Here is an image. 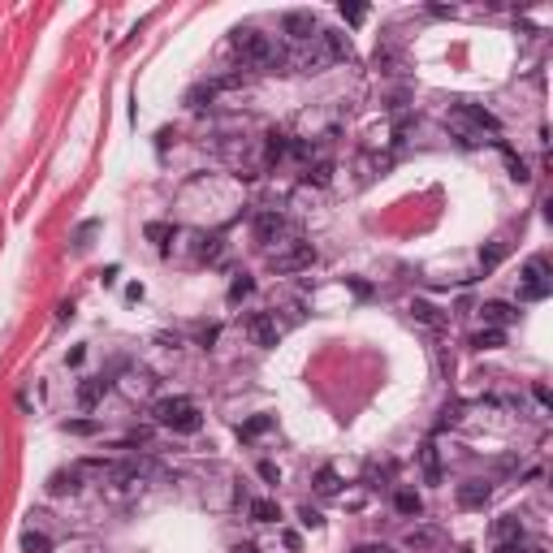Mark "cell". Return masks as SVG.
I'll list each match as a JSON object with an SVG mask.
<instances>
[{
	"mask_svg": "<svg viewBox=\"0 0 553 553\" xmlns=\"http://www.w3.org/2000/svg\"><path fill=\"white\" fill-rule=\"evenodd\" d=\"M65 432H74V437H87V432H95V420H74V424H65Z\"/></svg>",
	"mask_w": 553,
	"mask_h": 553,
	"instance_id": "f1b7e54d",
	"label": "cell"
},
{
	"mask_svg": "<svg viewBox=\"0 0 553 553\" xmlns=\"http://www.w3.org/2000/svg\"><path fill=\"white\" fill-rule=\"evenodd\" d=\"M337 489H341L337 471H333V467H320V471H316V493H320V497H333Z\"/></svg>",
	"mask_w": 553,
	"mask_h": 553,
	"instance_id": "ffe728a7",
	"label": "cell"
},
{
	"mask_svg": "<svg viewBox=\"0 0 553 553\" xmlns=\"http://www.w3.org/2000/svg\"><path fill=\"white\" fill-rule=\"evenodd\" d=\"M260 475H264L268 484H281V467H276V463H268V458L260 463Z\"/></svg>",
	"mask_w": 553,
	"mask_h": 553,
	"instance_id": "83f0119b",
	"label": "cell"
},
{
	"mask_svg": "<svg viewBox=\"0 0 553 553\" xmlns=\"http://www.w3.org/2000/svg\"><path fill=\"white\" fill-rule=\"evenodd\" d=\"M502 152H506V164H510V178H514V182H528V178H532V173H528V164L518 160L510 147H502Z\"/></svg>",
	"mask_w": 553,
	"mask_h": 553,
	"instance_id": "484cf974",
	"label": "cell"
},
{
	"mask_svg": "<svg viewBox=\"0 0 553 553\" xmlns=\"http://www.w3.org/2000/svg\"><path fill=\"white\" fill-rule=\"evenodd\" d=\"M95 229H99V221H83V225H78V233H74V251H87V247H91L87 238H91Z\"/></svg>",
	"mask_w": 553,
	"mask_h": 553,
	"instance_id": "4316f807",
	"label": "cell"
},
{
	"mask_svg": "<svg viewBox=\"0 0 553 553\" xmlns=\"http://www.w3.org/2000/svg\"><path fill=\"white\" fill-rule=\"evenodd\" d=\"M247 333H251L255 346H276V341H281V324H276V316H268V311L247 316Z\"/></svg>",
	"mask_w": 553,
	"mask_h": 553,
	"instance_id": "52a82bcc",
	"label": "cell"
},
{
	"mask_svg": "<svg viewBox=\"0 0 553 553\" xmlns=\"http://www.w3.org/2000/svg\"><path fill=\"white\" fill-rule=\"evenodd\" d=\"M480 316L489 320L493 329H502V333H506V324H514V320H518V311H514L510 303H484V307H480Z\"/></svg>",
	"mask_w": 553,
	"mask_h": 553,
	"instance_id": "8fae6325",
	"label": "cell"
},
{
	"mask_svg": "<svg viewBox=\"0 0 553 553\" xmlns=\"http://www.w3.org/2000/svg\"><path fill=\"white\" fill-rule=\"evenodd\" d=\"M394 510L406 514V518H415V514L424 510V502H420V493H415V489H398V493H394Z\"/></svg>",
	"mask_w": 553,
	"mask_h": 553,
	"instance_id": "2e32d148",
	"label": "cell"
},
{
	"mask_svg": "<svg viewBox=\"0 0 553 553\" xmlns=\"http://www.w3.org/2000/svg\"><path fill=\"white\" fill-rule=\"evenodd\" d=\"M549 260L545 255H532L528 264H523V286H518V298L523 303H540V298H549Z\"/></svg>",
	"mask_w": 553,
	"mask_h": 553,
	"instance_id": "5b68a950",
	"label": "cell"
},
{
	"mask_svg": "<svg viewBox=\"0 0 553 553\" xmlns=\"http://www.w3.org/2000/svg\"><path fill=\"white\" fill-rule=\"evenodd\" d=\"M233 52L242 56V65H247V69H272V65H281V52H276V44L268 40L264 30H233Z\"/></svg>",
	"mask_w": 553,
	"mask_h": 553,
	"instance_id": "6da1fadb",
	"label": "cell"
},
{
	"mask_svg": "<svg viewBox=\"0 0 553 553\" xmlns=\"http://www.w3.org/2000/svg\"><path fill=\"white\" fill-rule=\"evenodd\" d=\"M281 30L290 35L294 44H307V40H316V35H320L316 13H311V9H290V13L281 18Z\"/></svg>",
	"mask_w": 553,
	"mask_h": 553,
	"instance_id": "8992f818",
	"label": "cell"
},
{
	"mask_svg": "<svg viewBox=\"0 0 553 553\" xmlns=\"http://www.w3.org/2000/svg\"><path fill=\"white\" fill-rule=\"evenodd\" d=\"M458 553H467V549H458Z\"/></svg>",
	"mask_w": 553,
	"mask_h": 553,
	"instance_id": "836d02e7",
	"label": "cell"
},
{
	"mask_svg": "<svg viewBox=\"0 0 553 553\" xmlns=\"http://www.w3.org/2000/svg\"><path fill=\"white\" fill-rule=\"evenodd\" d=\"M251 290H255V281H251V276H247V272H238V276H233V281H229V303H238V298H247Z\"/></svg>",
	"mask_w": 553,
	"mask_h": 553,
	"instance_id": "cb8c5ba5",
	"label": "cell"
},
{
	"mask_svg": "<svg viewBox=\"0 0 553 553\" xmlns=\"http://www.w3.org/2000/svg\"><path fill=\"white\" fill-rule=\"evenodd\" d=\"M104 394H109V380H104V376H87L83 385H78V402L83 406H95Z\"/></svg>",
	"mask_w": 553,
	"mask_h": 553,
	"instance_id": "5bb4252c",
	"label": "cell"
},
{
	"mask_svg": "<svg viewBox=\"0 0 553 553\" xmlns=\"http://www.w3.org/2000/svg\"><path fill=\"white\" fill-rule=\"evenodd\" d=\"M316 264V247L303 238H286V242H276V251L268 255V268L272 272H303Z\"/></svg>",
	"mask_w": 553,
	"mask_h": 553,
	"instance_id": "277c9868",
	"label": "cell"
},
{
	"mask_svg": "<svg viewBox=\"0 0 553 553\" xmlns=\"http://www.w3.org/2000/svg\"><path fill=\"white\" fill-rule=\"evenodd\" d=\"M247 510H251V518H255V523H276V518H281V506H276V502H268V497H255Z\"/></svg>",
	"mask_w": 553,
	"mask_h": 553,
	"instance_id": "ac0fdd59",
	"label": "cell"
},
{
	"mask_svg": "<svg viewBox=\"0 0 553 553\" xmlns=\"http://www.w3.org/2000/svg\"><path fill=\"white\" fill-rule=\"evenodd\" d=\"M22 549L26 553H52V540L44 532H22Z\"/></svg>",
	"mask_w": 553,
	"mask_h": 553,
	"instance_id": "603a6c76",
	"label": "cell"
},
{
	"mask_svg": "<svg viewBox=\"0 0 553 553\" xmlns=\"http://www.w3.org/2000/svg\"><path fill=\"white\" fill-rule=\"evenodd\" d=\"M502 255H506V242H489V247L480 251V268H484V272H493V268L502 264Z\"/></svg>",
	"mask_w": 553,
	"mask_h": 553,
	"instance_id": "7402d4cb",
	"label": "cell"
},
{
	"mask_svg": "<svg viewBox=\"0 0 553 553\" xmlns=\"http://www.w3.org/2000/svg\"><path fill=\"white\" fill-rule=\"evenodd\" d=\"M83 467H65V471H52V480H48V493L52 497H65V493H78L83 489Z\"/></svg>",
	"mask_w": 553,
	"mask_h": 553,
	"instance_id": "9c48e42d",
	"label": "cell"
},
{
	"mask_svg": "<svg viewBox=\"0 0 553 553\" xmlns=\"http://www.w3.org/2000/svg\"><path fill=\"white\" fill-rule=\"evenodd\" d=\"M493 497V489L484 480H467V484H458V506H467V510H475V506H484Z\"/></svg>",
	"mask_w": 553,
	"mask_h": 553,
	"instance_id": "30bf717a",
	"label": "cell"
},
{
	"mask_svg": "<svg viewBox=\"0 0 553 553\" xmlns=\"http://www.w3.org/2000/svg\"><path fill=\"white\" fill-rule=\"evenodd\" d=\"M264 428H272V415H255V420H247L238 428V437H260Z\"/></svg>",
	"mask_w": 553,
	"mask_h": 553,
	"instance_id": "d4e9b609",
	"label": "cell"
},
{
	"mask_svg": "<svg viewBox=\"0 0 553 553\" xmlns=\"http://www.w3.org/2000/svg\"><path fill=\"white\" fill-rule=\"evenodd\" d=\"M303 523H307V528H320V523H324V518H320L316 510H311V506H303Z\"/></svg>",
	"mask_w": 553,
	"mask_h": 553,
	"instance_id": "1f68e13d",
	"label": "cell"
},
{
	"mask_svg": "<svg viewBox=\"0 0 553 553\" xmlns=\"http://www.w3.org/2000/svg\"><path fill=\"white\" fill-rule=\"evenodd\" d=\"M152 415H156L160 428H173V432H182V437H190V432L203 428V415H199V406L190 398H164V402L152 406Z\"/></svg>",
	"mask_w": 553,
	"mask_h": 553,
	"instance_id": "3957f363",
	"label": "cell"
},
{
	"mask_svg": "<svg viewBox=\"0 0 553 553\" xmlns=\"http://www.w3.org/2000/svg\"><path fill=\"white\" fill-rule=\"evenodd\" d=\"M441 545V528H411L406 532V549H432Z\"/></svg>",
	"mask_w": 553,
	"mask_h": 553,
	"instance_id": "e0dca14e",
	"label": "cell"
},
{
	"mask_svg": "<svg viewBox=\"0 0 553 553\" xmlns=\"http://www.w3.org/2000/svg\"><path fill=\"white\" fill-rule=\"evenodd\" d=\"M341 18H346V22H363L367 9H363V5H341Z\"/></svg>",
	"mask_w": 553,
	"mask_h": 553,
	"instance_id": "f546056e",
	"label": "cell"
},
{
	"mask_svg": "<svg viewBox=\"0 0 553 553\" xmlns=\"http://www.w3.org/2000/svg\"><path fill=\"white\" fill-rule=\"evenodd\" d=\"M420 458H424V480L437 484V480H441V458H437V445H432V441L420 449Z\"/></svg>",
	"mask_w": 553,
	"mask_h": 553,
	"instance_id": "d6986e66",
	"label": "cell"
},
{
	"mask_svg": "<svg viewBox=\"0 0 553 553\" xmlns=\"http://www.w3.org/2000/svg\"><path fill=\"white\" fill-rule=\"evenodd\" d=\"M238 553H260V549L255 545H238Z\"/></svg>",
	"mask_w": 553,
	"mask_h": 553,
	"instance_id": "d6a6232c",
	"label": "cell"
},
{
	"mask_svg": "<svg viewBox=\"0 0 553 553\" xmlns=\"http://www.w3.org/2000/svg\"><path fill=\"white\" fill-rule=\"evenodd\" d=\"M147 238L164 247V238H173V229H169V225H147Z\"/></svg>",
	"mask_w": 553,
	"mask_h": 553,
	"instance_id": "4dcf8cb0",
	"label": "cell"
},
{
	"mask_svg": "<svg viewBox=\"0 0 553 553\" xmlns=\"http://www.w3.org/2000/svg\"><path fill=\"white\" fill-rule=\"evenodd\" d=\"M255 238H260V242H286V238H290L286 217L272 212V207H268V212H260V217H255Z\"/></svg>",
	"mask_w": 553,
	"mask_h": 553,
	"instance_id": "ba28073f",
	"label": "cell"
},
{
	"mask_svg": "<svg viewBox=\"0 0 553 553\" xmlns=\"http://www.w3.org/2000/svg\"><path fill=\"white\" fill-rule=\"evenodd\" d=\"M471 346H475V351H497V346H506V333L502 329H484V333L471 337Z\"/></svg>",
	"mask_w": 553,
	"mask_h": 553,
	"instance_id": "44dd1931",
	"label": "cell"
},
{
	"mask_svg": "<svg viewBox=\"0 0 553 553\" xmlns=\"http://www.w3.org/2000/svg\"><path fill=\"white\" fill-rule=\"evenodd\" d=\"M449 126L463 134V143H484V134H497V117L489 109H480V104H454L449 109Z\"/></svg>",
	"mask_w": 553,
	"mask_h": 553,
	"instance_id": "7a4b0ae2",
	"label": "cell"
},
{
	"mask_svg": "<svg viewBox=\"0 0 553 553\" xmlns=\"http://www.w3.org/2000/svg\"><path fill=\"white\" fill-rule=\"evenodd\" d=\"M518 536H523V523H518L514 514H502L497 523H493V540H497V545H510V540H518Z\"/></svg>",
	"mask_w": 553,
	"mask_h": 553,
	"instance_id": "9a60e30c",
	"label": "cell"
},
{
	"mask_svg": "<svg viewBox=\"0 0 553 553\" xmlns=\"http://www.w3.org/2000/svg\"><path fill=\"white\" fill-rule=\"evenodd\" d=\"M320 44H324L329 61H346V56H351V40H346L341 30H320Z\"/></svg>",
	"mask_w": 553,
	"mask_h": 553,
	"instance_id": "7c38bea8",
	"label": "cell"
},
{
	"mask_svg": "<svg viewBox=\"0 0 553 553\" xmlns=\"http://www.w3.org/2000/svg\"><path fill=\"white\" fill-rule=\"evenodd\" d=\"M411 316L420 320V324H428V329H445V324H449L441 311H437L432 303H424V298H415V303H411Z\"/></svg>",
	"mask_w": 553,
	"mask_h": 553,
	"instance_id": "4fadbf2b",
	"label": "cell"
}]
</instances>
